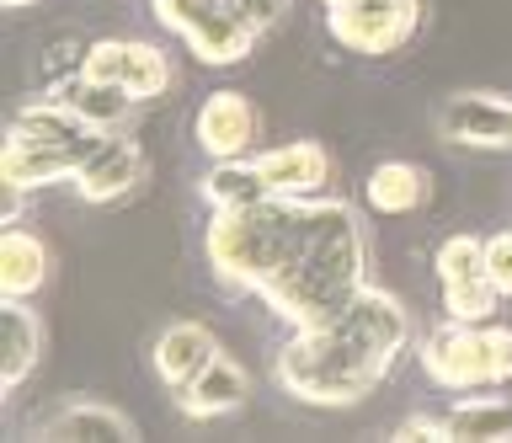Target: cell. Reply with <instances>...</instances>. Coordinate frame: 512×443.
Returning a JSON list of instances; mask_svg holds the SVG:
<instances>
[{"label": "cell", "instance_id": "16", "mask_svg": "<svg viewBox=\"0 0 512 443\" xmlns=\"http://www.w3.org/2000/svg\"><path fill=\"white\" fill-rule=\"evenodd\" d=\"M43 278H48V246L38 241V235L11 225L6 235H0V294L27 299V294L43 289Z\"/></svg>", "mask_w": 512, "mask_h": 443}, {"label": "cell", "instance_id": "6", "mask_svg": "<svg viewBox=\"0 0 512 443\" xmlns=\"http://www.w3.org/2000/svg\"><path fill=\"white\" fill-rule=\"evenodd\" d=\"M438 129L448 145H512V102L491 97V91H464V97H448L438 113Z\"/></svg>", "mask_w": 512, "mask_h": 443}, {"label": "cell", "instance_id": "9", "mask_svg": "<svg viewBox=\"0 0 512 443\" xmlns=\"http://www.w3.org/2000/svg\"><path fill=\"white\" fill-rule=\"evenodd\" d=\"M80 161H86V155L59 150V145H43V139H32L27 129H16V123H11L6 150H0V182L48 187V182H59V177H75Z\"/></svg>", "mask_w": 512, "mask_h": 443}, {"label": "cell", "instance_id": "23", "mask_svg": "<svg viewBox=\"0 0 512 443\" xmlns=\"http://www.w3.org/2000/svg\"><path fill=\"white\" fill-rule=\"evenodd\" d=\"M480 273H486V241H475V235H454V241L438 246V278L443 283L480 278Z\"/></svg>", "mask_w": 512, "mask_h": 443}, {"label": "cell", "instance_id": "7", "mask_svg": "<svg viewBox=\"0 0 512 443\" xmlns=\"http://www.w3.org/2000/svg\"><path fill=\"white\" fill-rule=\"evenodd\" d=\"M139 171H144V155L128 145V139L112 129L96 139V150L80 161L75 171V193L86 198V203H107V198H123L128 187L139 182Z\"/></svg>", "mask_w": 512, "mask_h": 443}, {"label": "cell", "instance_id": "2", "mask_svg": "<svg viewBox=\"0 0 512 443\" xmlns=\"http://www.w3.org/2000/svg\"><path fill=\"white\" fill-rule=\"evenodd\" d=\"M390 363H395L390 347H379V342L342 310L336 321L299 331V337L283 347L278 379L288 385V395H299V401L352 406V401H363V395L374 390L384 374H390Z\"/></svg>", "mask_w": 512, "mask_h": 443}, {"label": "cell", "instance_id": "24", "mask_svg": "<svg viewBox=\"0 0 512 443\" xmlns=\"http://www.w3.org/2000/svg\"><path fill=\"white\" fill-rule=\"evenodd\" d=\"M219 6H224V0H155V17L166 22L171 33H182V38H187L192 27H198V22H208Z\"/></svg>", "mask_w": 512, "mask_h": 443}, {"label": "cell", "instance_id": "5", "mask_svg": "<svg viewBox=\"0 0 512 443\" xmlns=\"http://www.w3.org/2000/svg\"><path fill=\"white\" fill-rule=\"evenodd\" d=\"M416 0H347L331 6V38L352 54H390L411 38Z\"/></svg>", "mask_w": 512, "mask_h": 443}, {"label": "cell", "instance_id": "4", "mask_svg": "<svg viewBox=\"0 0 512 443\" xmlns=\"http://www.w3.org/2000/svg\"><path fill=\"white\" fill-rule=\"evenodd\" d=\"M427 374L448 390H486L512 379V331L507 326H470L454 321L427 342Z\"/></svg>", "mask_w": 512, "mask_h": 443}, {"label": "cell", "instance_id": "12", "mask_svg": "<svg viewBox=\"0 0 512 443\" xmlns=\"http://www.w3.org/2000/svg\"><path fill=\"white\" fill-rule=\"evenodd\" d=\"M54 97H59L64 107H70L75 118H86L91 129H102V134L123 129L128 107H134L128 86H118V81H91L86 70H75L70 81H59V86H54Z\"/></svg>", "mask_w": 512, "mask_h": 443}, {"label": "cell", "instance_id": "25", "mask_svg": "<svg viewBox=\"0 0 512 443\" xmlns=\"http://www.w3.org/2000/svg\"><path fill=\"white\" fill-rule=\"evenodd\" d=\"M123 65H128V43L123 38L91 43L86 59H80V70H86L91 81H118V86H123Z\"/></svg>", "mask_w": 512, "mask_h": 443}, {"label": "cell", "instance_id": "21", "mask_svg": "<svg viewBox=\"0 0 512 443\" xmlns=\"http://www.w3.org/2000/svg\"><path fill=\"white\" fill-rule=\"evenodd\" d=\"M496 299H502V289H496V278H491V273L459 278V283H443V310H448V321H470V326L491 321Z\"/></svg>", "mask_w": 512, "mask_h": 443}, {"label": "cell", "instance_id": "3", "mask_svg": "<svg viewBox=\"0 0 512 443\" xmlns=\"http://www.w3.org/2000/svg\"><path fill=\"white\" fill-rule=\"evenodd\" d=\"M310 235V198H267L256 209H219L208 225V262L219 278L262 294Z\"/></svg>", "mask_w": 512, "mask_h": 443}, {"label": "cell", "instance_id": "20", "mask_svg": "<svg viewBox=\"0 0 512 443\" xmlns=\"http://www.w3.org/2000/svg\"><path fill=\"white\" fill-rule=\"evenodd\" d=\"M43 433L48 438H134V422L112 406H64Z\"/></svg>", "mask_w": 512, "mask_h": 443}, {"label": "cell", "instance_id": "26", "mask_svg": "<svg viewBox=\"0 0 512 443\" xmlns=\"http://www.w3.org/2000/svg\"><path fill=\"white\" fill-rule=\"evenodd\" d=\"M486 273L496 278L502 294H512V235H491L486 241Z\"/></svg>", "mask_w": 512, "mask_h": 443}, {"label": "cell", "instance_id": "29", "mask_svg": "<svg viewBox=\"0 0 512 443\" xmlns=\"http://www.w3.org/2000/svg\"><path fill=\"white\" fill-rule=\"evenodd\" d=\"M331 6H347V0H326V11H331Z\"/></svg>", "mask_w": 512, "mask_h": 443}, {"label": "cell", "instance_id": "27", "mask_svg": "<svg viewBox=\"0 0 512 443\" xmlns=\"http://www.w3.org/2000/svg\"><path fill=\"white\" fill-rule=\"evenodd\" d=\"M22 193H27V187L0 182V225H16V219H22Z\"/></svg>", "mask_w": 512, "mask_h": 443}, {"label": "cell", "instance_id": "8", "mask_svg": "<svg viewBox=\"0 0 512 443\" xmlns=\"http://www.w3.org/2000/svg\"><path fill=\"white\" fill-rule=\"evenodd\" d=\"M198 145L214 161H240L256 145V107L240 91H214L198 113Z\"/></svg>", "mask_w": 512, "mask_h": 443}, {"label": "cell", "instance_id": "1", "mask_svg": "<svg viewBox=\"0 0 512 443\" xmlns=\"http://www.w3.org/2000/svg\"><path fill=\"white\" fill-rule=\"evenodd\" d=\"M363 289V235L342 203H310V235L299 257L262 289V299L288 326L310 331L336 321Z\"/></svg>", "mask_w": 512, "mask_h": 443}, {"label": "cell", "instance_id": "19", "mask_svg": "<svg viewBox=\"0 0 512 443\" xmlns=\"http://www.w3.org/2000/svg\"><path fill=\"white\" fill-rule=\"evenodd\" d=\"M443 427H448V438H480V443L512 438V401H496V395L459 401V406L443 417Z\"/></svg>", "mask_w": 512, "mask_h": 443}, {"label": "cell", "instance_id": "13", "mask_svg": "<svg viewBox=\"0 0 512 443\" xmlns=\"http://www.w3.org/2000/svg\"><path fill=\"white\" fill-rule=\"evenodd\" d=\"M0 390H16L32 374V363L43 353V326L22 299H6L0 305Z\"/></svg>", "mask_w": 512, "mask_h": 443}, {"label": "cell", "instance_id": "18", "mask_svg": "<svg viewBox=\"0 0 512 443\" xmlns=\"http://www.w3.org/2000/svg\"><path fill=\"white\" fill-rule=\"evenodd\" d=\"M203 198L214 203V209H256V203L278 198L262 177V166L256 161H219L214 171H208L203 182Z\"/></svg>", "mask_w": 512, "mask_h": 443}, {"label": "cell", "instance_id": "11", "mask_svg": "<svg viewBox=\"0 0 512 443\" xmlns=\"http://www.w3.org/2000/svg\"><path fill=\"white\" fill-rule=\"evenodd\" d=\"M214 358H219V347L198 321H176V326L160 331V342H155V374L166 379L171 390H182L187 379H198Z\"/></svg>", "mask_w": 512, "mask_h": 443}, {"label": "cell", "instance_id": "15", "mask_svg": "<svg viewBox=\"0 0 512 443\" xmlns=\"http://www.w3.org/2000/svg\"><path fill=\"white\" fill-rule=\"evenodd\" d=\"M256 33H262V27H251V22L230 6V0H224L214 17L192 27L187 43H192V54H198L203 65H235V59H246V54H251Z\"/></svg>", "mask_w": 512, "mask_h": 443}, {"label": "cell", "instance_id": "22", "mask_svg": "<svg viewBox=\"0 0 512 443\" xmlns=\"http://www.w3.org/2000/svg\"><path fill=\"white\" fill-rule=\"evenodd\" d=\"M123 86H128V97H134V102H144V97H160V91L171 86V65H166V54L150 49V43H128Z\"/></svg>", "mask_w": 512, "mask_h": 443}, {"label": "cell", "instance_id": "28", "mask_svg": "<svg viewBox=\"0 0 512 443\" xmlns=\"http://www.w3.org/2000/svg\"><path fill=\"white\" fill-rule=\"evenodd\" d=\"M6 6H11V11H22V6H32V0H6Z\"/></svg>", "mask_w": 512, "mask_h": 443}, {"label": "cell", "instance_id": "14", "mask_svg": "<svg viewBox=\"0 0 512 443\" xmlns=\"http://www.w3.org/2000/svg\"><path fill=\"white\" fill-rule=\"evenodd\" d=\"M246 395H251L246 369H240L235 358H214L198 379L182 385V411L187 417H224V411H235Z\"/></svg>", "mask_w": 512, "mask_h": 443}, {"label": "cell", "instance_id": "17", "mask_svg": "<svg viewBox=\"0 0 512 443\" xmlns=\"http://www.w3.org/2000/svg\"><path fill=\"white\" fill-rule=\"evenodd\" d=\"M363 198L374 214H411L427 203V171H416L406 161H384V166H374V177L363 182Z\"/></svg>", "mask_w": 512, "mask_h": 443}, {"label": "cell", "instance_id": "10", "mask_svg": "<svg viewBox=\"0 0 512 443\" xmlns=\"http://www.w3.org/2000/svg\"><path fill=\"white\" fill-rule=\"evenodd\" d=\"M256 166H262V177H267V187H272L278 198H310V193H320V187H326V177H331L326 150L310 145V139L256 155Z\"/></svg>", "mask_w": 512, "mask_h": 443}]
</instances>
